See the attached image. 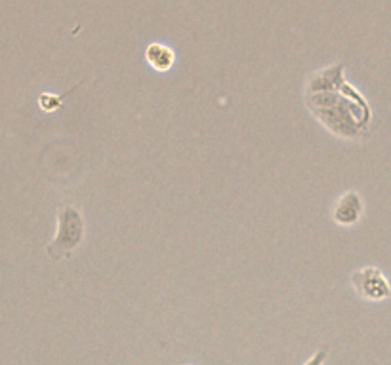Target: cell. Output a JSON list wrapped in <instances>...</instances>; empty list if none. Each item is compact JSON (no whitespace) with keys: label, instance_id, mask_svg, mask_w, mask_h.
<instances>
[{"label":"cell","instance_id":"6da1fadb","mask_svg":"<svg viewBox=\"0 0 391 365\" xmlns=\"http://www.w3.org/2000/svg\"><path fill=\"white\" fill-rule=\"evenodd\" d=\"M311 112L328 130L340 137H357L366 131L370 111H366L355 101L344 97L340 92L317 93L305 97Z\"/></svg>","mask_w":391,"mask_h":365},{"label":"cell","instance_id":"7a4b0ae2","mask_svg":"<svg viewBox=\"0 0 391 365\" xmlns=\"http://www.w3.org/2000/svg\"><path fill=\"white\" fill-rule=\"evenodd\" d=\"M57 229L54 240L48 244L46 253L54 261H62L69 257L84 240L86 225L81 210L73 204H62L57 208Z\"/></svg>","mask_w":391,"mask_h":365},{"label":"cell","instance_id":"3957f363","mask_svg":"<svg viewBox=\"0 0 391 365\" xmlns=\"http://www.w3.org/2000/svg\"><path fill=\"white\" fill-rule=\"evenodd\" d=\"M355 293L368 303H382L391 297V284L376 266H363L351 274Z\"/></svg>","mask_w":391,"mask_h":365},{"label":"cell","instance_id":"277c9868","mask_svg":"<svg viewBox=\"0 0 391 365\" xmlns=\"http://www.w3.org/2000/svg\"><path fill=\"white\" fill-rule=\"evenodd\" d=\"M365 213V202L357 191H347L336 200L332 208V219L338 227H355Z\"/></svg>","mask_w":391,"mask_h":365},{"label":"cell","instance_id":"5b68a950","mask_svg":"<svg viewBox=\"0 0 391 365\" xmlns=\"http://www.w3.org/2000/svg\"><path fill=\"white\" fill-rule=\"evenodd\" d=\"M344 68H346L344 63H336V65L325 67L313 73V75H310V78L305 82V93L308 95H317V93L338 92L342 84L346 82Z\"/></svg>","mask_w":391,"mask_h":365},{"label":"cell","instance_id":"8992f818","mask_svg":"<svg viewBox=\"0 0 391 365\" xmlns=\"http://www.w3.org/2000/svg\"><path fill=\"white\" fill-rule=\"evenodd\" d=\"M147 65L157 73H168L176 63V52L163 42H151L146 48Z\"/></svg>","mask_w":391,"mask_h":365},{"label":"cell","instance_id":"52a82bcc","mask_svg":"<svg viewBox=\"0 0 391 365\" xmlns=\"http://www.w3.org/2000/svg\"><path fill=\"white\" fill-rule=\"evenodd\" d=\"M76 88H78V86L71 88L69 92L64 93V95H57V93H42V95L38 97V105H40V109H42V111H46V112L57 111L59 107L64 105L65 97H67V95H71V93L75 92Z\"/></svg>","mask_w":391,"mask_h":365},{"label":"cell","instance_id":"ba28073f","mask_svg":"<svg viewBox=\"0 0 391 365\" xmlns=\"http://www.w3.org/2000/svg\"><path fill=\"white\" fill-rule=\"evenodd\" d=\"M328 354H330V347L325 345V347H321L319 350H315V352L311 354V358L303 365H325V361L328 359Z\"/></svg>","mask_w":391,"mask_h":365}]
</instances>
